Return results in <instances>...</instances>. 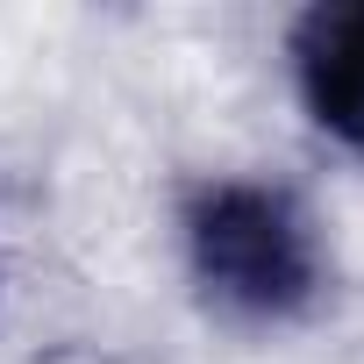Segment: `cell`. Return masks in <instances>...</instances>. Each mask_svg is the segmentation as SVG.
<instances>
[{"label": "cell", "instance_id": "1", "mask_svg": "<svg viewBox=\"0 0 364 364\" xmlns=\"http://www.w3.org/2000/svg\"><path fill=\"white\" fill-rule=\"evenodd\" d=\"M186 264L215 314L229 321H300L321 286V236L307 208L264 178H208L186 200Z\"/></svg>", "mask_w": 364, "mask_h": 364}, {"label": "cell", "instance_id": "2", "mask_svg": "<svg viewBox=\"0 0 364 364\" xmlns=\"http://www.w3.org/2000/svg\"><path fill=\"white\" fill-rule=\"evenodd\" d=\"M293 79L307 114L343 150H364V0H321L293 22Z\"/></svg>", "mask_w": 364, "mask_h": 364}]
</instances>
